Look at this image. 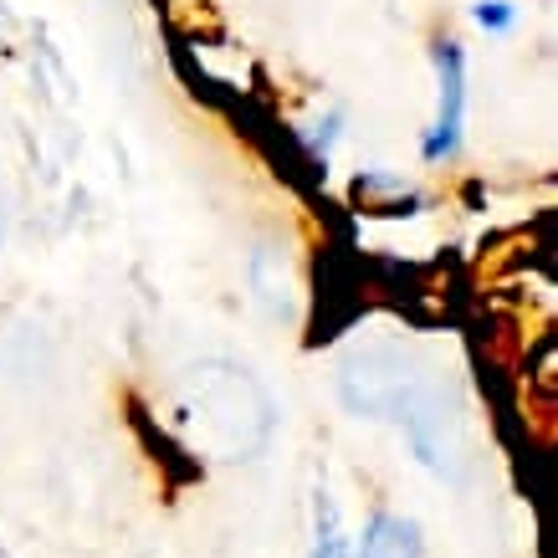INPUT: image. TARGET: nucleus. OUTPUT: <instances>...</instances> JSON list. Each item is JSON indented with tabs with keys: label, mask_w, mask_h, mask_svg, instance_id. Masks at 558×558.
Returning <instances> with one entry per match:
<instances>
[{
	"label": "nucleus",
	"mask_w": 558,
	"mask_h": 558,
	"mask_svg": "<svg viewBox=\"0 0 558 558\" xmlns=\"http://www.w3.org/2000/svg\"><path fill=\"white\" fill-rule=\"evenodd\" d=\"M313 558H349V543H343V533L333 527V508H323V527H318V548H313Z\"/></svg>",
	"instance_id": "5"
},
{
	"label": "nucleus",
	"mask_w": 558,
	"mask_h": 558,
	"mask_svg": "<svg viewBox=\"0 0 558 558\" xmlns=\"http://www.w3.org/2000/svg\"><path fill=\"white\" fill-rule=\"evenodd\" d=\"M430 57L440 72V119L425 138V159H451L461 144V119H466V57L457 41H436Z\"/></svg>",
	"instance_id": "2"
},
{
	"label": "nucleus",
	"mask_w": 558,
	"mask_h": 558,
	"mask_svg": "<svg viewBox=\"0 0 558 558\" xmlns=\"http://www.w3.org/2000/svg\"><path fill=\"white\" fill-rule=\"evenodd\" d=\"M174 425L201 457L252 461L277 425V405L246 364L205 359V364H190L174 389Z\"/></svg>",
	"instance_id": "1"
},
{
	"label": "nucleus",
	"mask_w": 558,
	"mask_h": 558,
	"mask_svg": "<svg viewBox=\"0 0 558 558\" xmlns=\"http://www.w3.org/2000/svg\"><path fill=\"white\" fill-rule=\"evenodd\" d=\"M0 236H5V216H0Z\"/></svg>",
	"instance_id": "7"
},
{
	"label": "nucleus",
	"mask_w": 558,
	"mask_h": 558,
	"mask_svg": "<svg viewBox=\"0 0 558 558\" xmlns=\"http://www.w3.org/2000/svg\"><path fill=\"white\" fill-rule=\"evenodd\" d=\"M472 16H476V26H482V32H508L512 21H518V11H512L508 0H482Z\"/></svg>",
	"instance_id": "4"
},
{
	"label": "nucleus",
	"mask_w": 558,
	"mask_h": 558,
	"mask_svg": "<svg viewBox=\"0 0 558 558\" xmlns=\"http://www.w3.org/2000/svg\"><path fill=\"white\" fill-rule=\"evenodd\" d=\"M339 113H328V119H323L318 123V134H313V138H307V144H313V154H328V149H333V138H339Z\"/></svg>",
	"instance_id": "6"
},
{
	"label": "nucleus",
	"mask_w": 558,
	"mask_h": 558,
	"mask_svg": "<svg viewBox=\"0 0 558 558\" xmlns=\"http://www.w3.org/2000/svg\"><path fill=\"white\" fill-rule=\"evenodd\" d=\"M359 558H421V527L400 512H374L359 538Z\"/></svg>",
	"instance_id": "3"
}]
</instances>
